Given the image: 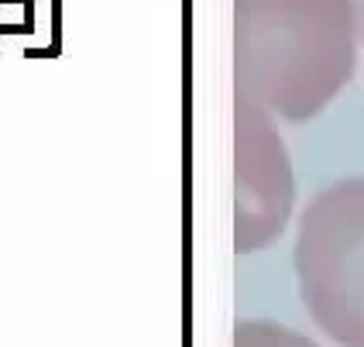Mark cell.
I'll return each instance as SVG.
<instances>
[{
	"label": "cell",
	"instance_id": "1",
	"mask_svg": "<svg viewBox=\"0 0 364 347\" xmlns=\"http://www.w3.org/2000/svg\"><path fill=\"white\" fill-rule=\"evenodd\" d=\"M350 0H234L237 93L303 124L341 93L358 62Z\"/></svg>",
	"mask_w": 364,
	"mask_h": 347
},
{
	"label": "cell",
	"instance_id": "2",
	"mask_svg": "<svg viewBox=\"0 0 364 347\" xmlns=\"http://www.w3.org/2000/svg\"><path fill=\"white\" fill-rule=\"evenodd\" d=\"M296 279L313 324L333 344L364 347V176L333 183L303 210Z\"/></svg>",
	"mask_w": 364,
	"mask_h": 347
},
{
	"label": "cell",
	"instance_id": "3",
	"mask_svg": "<svg viewBox=\"0 0 364 347\" xmlns=\"http://www.w3.org/2000/svg\"><path fill=\"white\" fill-rule=\"evenodd\" d=\"M296 200L292 162L272 114L237 93L234 144V247L251 255L272 245L289 224Z\"/></svg>",
	"mask_w": 364,
	"mask_h": 347
},
{
	"label": "cell",
	"instance_id": "4",
	"mask_svg": "<svg viewBox=\"0 0 364 347\" xmlns=\"http://www.w3.org/2000/svg\"><path fill=\"white\" fill-rule=\"evenodd\" d=\"M234 347H320L309 337L282 327L275 320H241L234 327Z\"/></svg>",
	"mask_w": 364,
	"mask_h": 347
},
{
	"label": "cell",
	"instance_id": "5",
	"mask_svg": "<svg viewBox=\"0 0 364 347\" xmlns=\"http://www.w3.org/2000/svg\"><path fill=\"white\" fill-rule=\"evenodd\" d=\"M350 4H354V11L361 14V28H364V0H350Z\"/></svg>",
	"mask_w": 364,
	"mask_h": 347
}]
</instances>
